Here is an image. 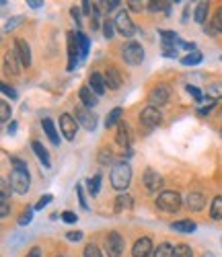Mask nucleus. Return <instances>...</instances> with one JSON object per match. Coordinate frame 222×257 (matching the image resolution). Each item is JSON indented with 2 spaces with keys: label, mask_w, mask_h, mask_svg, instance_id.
<instances>
[{
  "label": "nucleus",
  "mask_w": 222,
  "mask_h": 257,
  "mask_svg": "<svg viewBox=\"0 0 222 257\" xmlns=\"http://www.w3.org/2000/svg\"><path fill=\"white\" fill-rule=\"evenodd\" d=\"M128 5H130L132 11H142V3H138V0H130Z\"/></svg>",
  "instance_id": "obj_49"
},
{
  "label": "nucleus",
  "mask_w": 222,
  "mask_h": 257,
  "mask_svg": "<svg viewBox=\"0 0 222 257\" xmlns=\"http://www.w3.org/2000/svg\"><path fill=\"white\" fill-rule=\"evenodd\" d=\"M202 60H204V56L199 54V52H191V54H187V56L181 58V64H183V66H195V64H199Z\"/></svg>",
  "instance_id": "obj_27"
},
{
  "label": "nucleus",
  "mask_w": 222,
  "mask_h": 257,
  "mask_svg": "<svg viewBox=\"0 0 222 257\" xmlns=\"http://www.w3.org/2000/svg\"><path fill=\"white\" fill-rule=\"evenodd\" d=\"M15 50L19 54V58H21V64H23L25 68H29L31 66V48H29V44L25 39H17L15 41Z\"/></svg>",
  "instance_id": "obj_13"
},
{
  "label": "nucleus",
  "mask_w": 222,
  "mask_h": 257,
  "mask_svg": "<svg viewBox=\"0 0 222 257\" xmlns=\"http://www.w3.org/2000/svg\"><path fill=\"white\" fill-rule=\"evenodd\" d=\"M88 84H91V91L99 97L107 91V84H105V76H101L99 72H93L91 76H88Z\"/></svg>",
  "instance_id": "obj_15"
},
{
  "label": "nucleus",
  "mask_w": 222,
  "mask_h": 257,
  "mask_svg": "<svg viewBox=\"0 0 222 257\" xmlns=\"http://www.w3.org/2000/svg\"><path fill=\"white\" fill-rule=\"evenodd\" d=\"M175 249L169 243H161L157 249H154V257H173Z\"/></svg>",
  "instance_id": "obj_30"
},
{
  "label": "nucleus",
  "mask_w": 222,
  "mask_h": 257,
  "mask_svg": "<svg viewBox=\"0 0 222 257\" xmlns=\"http://www.w3.org/2000/svg\"><path fill=\"white\" fill-rule=\"evenodd\" d=\"M11 119V107L7 101L0 103V121H9Z\"/></svg>",
  "instance_id": "obj_38"
},
{
  "label": "nucleus",
  "mask_w": 222,
  "mask_h": 257,
  "mask_svg": "<svg viewBox=\"0 0 222 257\" xmlns=\"http://www.w3.org/2000/svg\"><path fill=\"white\" fill-rule=\"evenodd\" d=\"M206 97H210V101L222 99V82H214V84H210L208 91H206Z\"/></svg>",
  "instance_id": "obj_29"
},
{
  "label": "nucleus",
  "mask_w": 222,
  "mask_h": 257,
  "mask_svg": "<svg viewBox=\"0 0 222 257\" xmlns=\"http://www.w3.org/2000/svg\"><path fill=\"white\" fill-rule=\"evenodd\" d=\"M58 257H62V255H58Z\"/></svg>",
  "instance_id": "obj_59"
},
{
  "label": "nucleus",
  "mask_w": 222,
  "mask_h": 257,
  "mask_svg": "<svg viewBox=\"0 0 222 257\" xmlns=\"http://www.w3.org/2000/svg\"><path fill=\"white\" fill-rule=\"evenodd\" d=\"M220 134H222V130H220Z\"/></svg>",
  "instance_id": "obj_57"
},
{
  "label": "nucleus",
  "mask_w": 222,
  "mask_h": 257,
  "mask_svg": "<svg viewBox=\"0 0 222 257\" xmlns=\"http://www.w3.org/2000/svg\"><path fill=\"white\" fill-rule=\"evenodd\" d=\"M210 216H212L214 220H222V196L214 198V202H212V206H210Z\"/></svg>",
  "instance_id": "obj_25"
},
{
  "label": "nucleus",
  "mask_w": 222,
  "mask_h": 257,
  "mask_svg": "<svg viewBox=\"0 0 222 257\" xmlns=\"http://www.w3.org/2000/svg\"><path fill=\"white\" fill-rule=\"evenodd\" d=\"M27 5H29L31 9H39L43 3H41V0H27Z\"/></svg>",
  "instance_id": "obj_54"
},
{
  "label": "nucleus",
  "mask_w": 222,
  "mask_h": 257,
  "mask_svg": "<svg viewBox=\"0 0 222 257\" xmlns=\"http://www.w3.org/2000/svg\"><path fill=\"white\" fill-rule=\"evenodd\" d=\"M11 163L15 165L13 173H11V185H13V191H17V194H27L29 191V185H31V177H29V167L25 161H21L17 157L11 159Z\"/></svg>",
  "instance_id": "obj_1"
},
{
  "label": "nucleus",
  "mask_w": 222,
  "mask_h": 257,
  "mask_svg": "<svg viewBox=\"0 0 222 257\" xmlns=\"http://www.w3.org/2000/svg\"><path fill=\"white\" fill-rule=\"evenodd\" d=\"M50 202H52V196H50V194L41 196V198H39V202L35 204V210H43V208H46V206H48Z\"/></svg>",
  "instance_id": "obj_41"
},
{
  "label": "nucleus",
  "mask_w": 222,
  "mask_h": 257,
  "mask_svg": "<svg viewBox=\"0 0 222 257\" xmlns=\"http://www.w3.org/2000/svg\"><path fill=\"white\" fill-rule=\"evenodd\" d=\"M120 117H122V107H116L107 113V119H105V125L107 127H114V125H120Z\"/></svg>",
  "instance_id": "obj_24"
},
{
  "label": "nucleus",
  "mask_w": 222,
  "mask_h": 257,
  "mask_svg": "<svg viewBox=\"0 0 222 257\" xmlns=\"http://www.w3.org/2000/svg\"><path fill=\"white\" fill-rule=\"evenodd\" d=\"M41 125H43V130H46L48 138H50L54 144H60V136H58V130H56L54 121H52V119H43V121H41Z\"/></svg>",
  "instance_id": "obj_21"
},
{
  "label": "nucleus",
  "mask_w": 222,
  "mask_h": 257,
  "mask_svg": "<svg viewBox=\"0 0 222 257\" xmlns=\"http://www.w3.org/2000/svg\"><path fill=\"white\" fill-rule=\"evenodd\" d=\"M157 206L165 212H177L181 208V196L177 191H163L157 198Z\"/></svg>",
  "instance_id": "obj_3"
},
{
  "label": "nucleus",
  "mask_w": 222,
  "mask_h": 257,
  "mask_svg": "<svg viewBox=\"0 0 222 257\" xmlns=\"http://www.w3.org/2000/svg\"><path fill=\"white\" fill-rule=\"evenodd\" d=\"M118 5H120V0H111V3H105L107 11H114V9H118Z\"/></svg>",
  "instance_id": "obj_53"
},
{
  "label": "nucleus",
  "mask_w": 222,
  "mask_h": 257,
  "mask_svg": "<svg viewBox=\"0 0 222 257\" xmlns=\"http://www.w3.org/2000/svg\"><path fill=\"white\" fill-rule=\"evenodd\" d=\"M3 93H5L7 97H11V99H17V91H15L13 87H9V84H3Z\"/></svg>",
  "instance_id": "obj_46"
},
{
  "label": "nucleus",
  "mask_w": 222,
  "mask_h": 257,
  "mask_svg": "<svg viewBox=\"0 0 222 257\" xmlns=\"http://www.w3.org/2000/svg\"><path fill=\"white\" fill-rule=\"evenodd\" d=\"M161 185H163V177L154 169H146L144 171V187H146V191L152 194V191H157Z\"/></svg>",
  "instance_id": "obj_12"
},
{
  "label": "nucleus",
  "mask_w": 222,
  "mask_h": 257,
  "mask_svg": "<svg viewBox=\"0 0 222 257\" xmlns=\"http://www.w3.org/2000/svg\"><path fill=\"white\" fill-rule=\"evenodd\" d=\"M130 181H132V167L128 163L116 165L114 171H111V185L116 189H128Z\"/></svg>",
  "instance_id": "obj_2"
},
{
  "label": "nucleus",
  "mask_w": 222,
  "mask_h": 257,
  "mask_svg": "<svg viewBox=\"0 0 222 257\" xmlns=\"http://www.w3.org/2000/svg\"><path fill=\"white\" fill-rule=\"evenodd\" d=\"M19 21H21V17H15V19H11L9 23H7V27H5V31H11L13 27H17V25H19Z\"/></svg>",
  "instance_id": "obj_48"
},
{
  "label": "nucleus",
  "mask_w": 222,
  "mask_h": 257,
  "mask_svg": "<svg viewBox=\"0 0 222 257\" xmlns=\"http://www.w3.org/2000/svg\"><path fill=\"white\" fill-rule=\"evenodd\" d=\"M76 121L84 127V130H88V132H93L95 127H97V119H95V115L86 109V107H76Z\"/></svg>",
  "instance_id": "obj_10"
},
{
  "label": "nucleus",
  "mask_w": 222,
  "mask_h": 257,
  "mask_svg": "<svg viewBox=\"0 0 222 257\" xmlns=\"http://www.w3.org/2000/svg\"><path fill=\"white\" fill-rule=\"evenodd\" d=\"M86 185H88V191H91V196H97L99 194V187H101V175L97 173L95 177H91L86 181Z\"/></svg>",
  "instance_id": "obj_32"
},
{
  "label": "nucleus",
  "mask_w": 222,
  "mask_h": 257,
  "mask_svg": "<svg viewBox=\"0 0 222 257\" xmlns=\"http://www.w3.org/2000/svg\"><path fill=\"white\" fill-rule=\"evenodd\" d=\"M171 228L177 230V232H193L195 230V222H191V220H179V222H173Z\"/></svg>",
  "instance_id": "obj_23"
},
{
  "label": "nucleus",
  "mask_w": 222,
  "mask_h": 257,
  "mask_svg": "<svg viewBox=\"0 0 222 257\" xmlns=\"http://www.w3.org/2000/svg\"><path fill=\"white\" fill-rule=\"evenodd\" d=\"M17 132V123H11L9 125V134H15Z\"/></svg>",
  "instance_id": "obj_55"
},
{
  "label": "nucleus",
  "mask_w": 222,
  "mask_h": 257,
  "mask_svg": "<svg viewBox=\"0 0 222 257\" xmlns=\"http://www.w3.org/2000/svg\"><path fill=\"white\" fill-rule=\"evenodd\" d=\"M171 99V89L167 84H157L150 95H148V101H150V107H161V105H167Z\"/></svg>",
  "instance_id": "obj_5"
},
{
  "label": "nucleus",
  "mask_w": 222,
  "mask_h": 257,
  "mask_svg": "<svg viewBox=\"0 0 222 257\" xmlns=\"http://www.w3.org/2000/svg\"><path fill=\"white\" fill-rule=\"evenodd\" d=\"M220 60H222V56H220Z\"/></svg>",
  "instance_id": "obj_58"
},
{
  "label": "nucleus",
  "mask_w": 222,
  "mask_h": 257,
  "mask_svg": "<svg viewBox=\"0 0 222 257\" xmlns=\"http://www.w3.org/2000/svg\"><path fill=\"white\" fill-rule=\"evenodd\" d=\"M64 222H68V224H74L76 220H78V216H76V214L74 212H68V210H66V212H62V216H60Z\"/></svg>",
  "instance_id": "obj_40"
},
{
  "label": "nucleus",
  "mask_w": 222,
  "mask_h": 257,
  "mask_svg": "<svg viewBox=\"0 0 222 257\" xmlns=\"http://www.w3.org/2000/svg\"><path fill=\"white\" fill-rule=\"evenodd\" d=\"M31 148H33V153H35V157L39 159V163L46 167V169H50L52 167V161H50V155H48V151L43 148V144L41 142H37V140H33L31 142Z\"/></svg>",
  "instance_id": "obj_17"
},
{
  "label": "nucleus",
  "mask_w": 222,
  "mask_h": 257,
  "mask_svg": "<svg viewBox=\"0 0 222 257\" xmlns=\"http://www.w3.org/2000/svg\"><path fill=\"white\" fill-rule=\"evenodd\" d=\"M195 21L199 25H204L208 21V3H199L195 9Z\"/></svg>",
  "instance_id": "obj_26"
},
{
  "label": "nucleus",
  "mask_w": 222,
  "mask_h": 257,
  "mask_svg": "<svg viewBox=\"0 0 222 257\" xmlns=\"http://www.w3.org/2000/svg\"><path fill=\"white\" fill-rule=\"evenodd\" d=\"M116 29H118L124 37H132V35H134L136 27H134V23L130 21V15H128L126 11H120V13H118V17H116Z\"/></svg>",
  "instance_id": "obj_8"
},
{
  "label": "nucleus",
  "mask_w": 222,
  "mask_h": 257,
  "mask_svg": "<svg viewBox=\"0 0 222 257\" xmlns=\"http://www.w3.org/2000/svg\"><path fill=\"white\" fill-rule=\"evenodd\" d=\"M116 208H118V212H122V210H130L132 208V198L130 196H118L116 198Z\"/></svg>",
  "instance_id": "obj_31"
},
{
  "label": "nucleus",
  "mask_w": 222,
  "mask_h": 257,
  "mask_svg": "<svg viewBox=\"0 0 222 257\" xmlns=\"http://www.w3.org/2000/svg\"><path fill=\"white\" fill-rule=\"evenodd\" d=\"M173 257H193V253H191V249L187 247V245H177L175 247V253H173Z\"/></svg>",
  "instance_id": "obj_34"
},
{
  "label": "nucleus",
  "mask_w": 222,
  "mask_h": 257,
  "mask_svg": "<svg viewBox=\"0 0 222 257\" xmlns=\"http://www.w3.org/2000/svg\"><path fill=\"white\" fill-rule=\"evenodd\" d=\"M31 218H33V210H31V208H27L23 214H21L19 224H21V226H25V224H29V222H31Z\"/></svg>",
  "instance_id": "obj_39"
},
{
  "label": "nucleus",
  "mask_w": 222,
  "mask_h": 257,
  "mask_svg": "<svg viewBox=\"0 0 222 257\" xmlns=\"http://www.w3.org/2000/svg\"><path fill=\"white\" fill-rule=\"evenodd\" d=\"M152 251V241L148 237H142L134 243V249H132V257H150Z\"/></svg>",
  "instance_id": "obj_14"
},
{
  "label": "nucleus",
  "mask_w": 222,
  "mask_h": 257,
  "mask_svg": "<svg viewBox=\"0 0 222 257\" xmlns=\"http://www.w3.org/2000/svg\"><path fill=\"white\" fill-rule=\"evenodd\" d=\"M76 194H78V202H80L82 210H88V204H86V198H84V191H82V185H76Z\"/></svg>",
  "instance_id": "obj_42"
},
{
  "label": "nucleus",
  "mask_w": 222,
  "mask_h": 257,
  "mask_svg": "<svg viewBox=\"0 0 222 257\" xmlns=\"http://www.w3.org/2000/svg\"><path fill=\"white\" fill-rule=\"evenodd\" d=\"M78 97L84 103V107H95L97 105V95L91 91V87H82L80 93H78Z\"/></svg>",
  "instance_id": "obj_20"
},
{
  "label": "nucleus",
  "mask_w": 222,
  "mask_h": 257,
  "mask_svg": "<svg viewBox=\"0 0 222 257\" xmlns=\"http://www.w3.org/2000/svg\"><path fill=\"white\" fill-rule=\"evenodd\" d=\"M187 93H189V95H191V97H193V99H195L197 103H202V101H204L202 93H199V91H197L195 87H191V84H189V87H187Z\"/></svg>",
  "instance_id": "obj_43"
},
{
  "label": "nucleus",
  "mask_w": 222,
  "mask_h": 257,
  "mask_svg": "<svg viewBox=\"0 0 222 257\" xmlns=\"http://www.w3.org/2000/svg\"><path fill=\"white\" fill-rule=\"evenodd\" d=\"M99 161H101L103 165H107V163L111 161V153L107 155V151H101V157H99Z\"/></svg>",
  "instance_id": "obj_50"
},
{
  "label": "nucleus",
  "mask_w": 222,
  "mask_h": 257,
  "mask_svg": "<svg viewBox=\"0 0 222 257\" xmlns=\"http://www.w3.org/2000/svg\"><path fill=\"white\" fill-rule=\"evenodd\" d=\"M212 23V27L216 29V33H222V7L216 11V15H214V19L210 21Z\"/></svg>",
  "instance_id": "obj_35"
},
{
  "label": "nucleus",
  "mask_w": 222,
  "mask_h": 257,
  "mask_svg": "<svg viewBox=\"0 0 222 257\" xmlns=\"http://www.w3.org/2000/svg\"><path fill=\"white\" fill-rule=\"evenodd\" d=\"M202 257H214V255H212V253H204Z\"/></svg>",
  "instance_id": "obj_56"
},
{
  "label": "nucleus",
  "mask_w": 222,
  "mask_h": 257,
  "mask_svg": "<svg viewBox=\"0 0 222 257\" xmlns=\"http://www.w3.org/2000/svg\"><path fill=\"white\" fill-rule=\"evenodd\" d=\"M84 257H103V255H101V251H99V247H97V245L88 243V245L84 247Z\"/></svg>",
  "instance_id": "obj_37"
},
{
  "label": "nucleus",
  "mask_w": 222,
  "mask_h": 257,
  "mask_svg": "<svg viewBox=\"0 0 222 257\" xmlns=\"http://www.w3.org/2000/svg\"><path fill=\"white\" fill-rule=\"evenodd\" d=\"M76 37H78V52H80V60H84L86 58V54H88V37L84 35V33H76Z\"/></svg>",
  "instance_id": "obj_28"
},
{
  "label": "nucleus",
  "mask_w": 222,
  "mask_h": 257,
  "mask_svg": "<svg viewBox=\"0 0 222 257\" xmlns=\"http://www.w3.org/2000/svg\"><path fill=\"white\" fill-rule=\"evenodd\" d=\"M66 239H68V241H80L82 232L80 230H70V232H66Z\"/></svg>",
  "instance_id": "obj_44"
},
{
  "label": "nucleus",
  "mask_w": 222,
  "mask_h": 257,
  "mask_svg": "<svg viewBox=\"0 0 222 257\" xmlns=\"http://www.w3.org/2000/svg\"><path fill=\"white\" fill-rule=\"evenodd\" d=\"M118 144L120 146H128L130 144V130H128V125L124 123V121H120V125H118Z\"/></svg>",
  "instance_id": "obj_22"
},
{
  "label": "nucleus",
  "mask_w": 222,
  "mask_h": 257,
  "mask_svg": "<svg viewBox=\"0 0 222 257\" xmlns=\"http://www.w3.org/2000/svg\"><path fill=\"white\" fill-rule=\"evenodd\" d=\"M82 13H84L86 17H93L95 7H91V3H88V0H84V3H82Z\"/></svg>",
  "instance_id": "obj_45"
},
{
  "label": "nucleus",
  "mask_w": 222,
  "mask_h": 257,
  "mask_svg": "<svg viewBox=\"0 0 222 257\" xmlns=\"http://www.w3.org/2000/svg\"><path fill=\"white\" fill-rule=\"evenodd\" d=\"M122 56L128 64H132V66H138V64L144 60V50L140 44H136V41H130V44L124 46L122 50Z\"/></svg>",
  "instance_id": "obj_4"
},
{
  "label": "nucleus",
  "mask_w": 222,
  "mask_h": 257,
  "mask_svg": "<svg viewBox=\"0 0 222 257\" xmlns=\"http://www.w3.org/2000/svg\"><path fill=\"white\" fill-rule=\"evenodd\" d=\"M27 257H41V249H39V247H33V249L27 253Z\"/></svg>",
  "instance_id": "obj_52"
},
{
  "label": "nucleus",
  "mask_w": 222,
  "mask_h": 257,
  "mask_svg": "<svg viewBox=\"0 0 222 257\" xmlns=\"http://www.w3.org/2000/svg\"><path fill=\"white\" fill-rule=\"evenodd\" d=\"M0 216L3 218L9 216V202H0Z\"/></svg>",
  "instance_id": "obj_47"
},
{
  "label": "nucleus",
  "mask_w": 222,
  "mask_h": 257,
  "mask_svg": "<svg viewBox=\"0 0 222 257\" xmlns=\"http://www.w3.org/2000/svg\"><path fill=\"white\" fill-rule=\"evenodd\" d=\"M80 58V52H78V37L76 33H68V70H74L76 66V60Z\"/></svg>",
  "instance_id": "obj_11"
},
{
  "label": "nucleus",
  "mask_w": 222,
  "mask_h": 257,
  "mask_svg": "<svg viewBox=\"0 0 222 257\" xmlns=\"http://www.w3.org/2000/svg\"><path fill=\"white\" fill-rule=\"evenodd\" d=\"M5 64H7V70L13 72V74H19V66H23V64H21L19 54H17V50L7 52V56H5Z\"/></svg>",
  "instance_id": "obj_19"
},
{
  "label": "nucleus",
  "mask_w": 222,
  "mask_h": 257,
  "mask_svg": "<svg viewBox=\"0 0 222 257\" xmlns=\"http://www.w3.org/2000/svg\"><path fill=\"white\" fill-rule=\"evenodd\" d=\"M60 130L66 136V140H74L76 138V130H78V121L70 113H64L60 117Z\"/></svg>",
  "instance_id": "obj_7"
},
{
  "label": "nucleus",
  "mask_w": 222,
  "mask_h": 257,
  "mask_svg": "<svg viewBox=\"0 0 222 257\" xmlns=\"http://www.w3.org/2000/svg\"><path fill=\"white\" fill-rule=\"evenodd\" d=\"M185 202H187V208L191 212H197V210H202L206 206V198H204V194H199V191H191Z\"/></svg>",
  "instance_id": "obj_18"
},
{
  "label": "nucleus",
  "mask_w": 222,
  "mask_h": 257,
  "mask_svg": "<svg viewBox=\"0 0 222 257\" xmlns=\"http://www.w3.org/2000/svg\"><path fill=\"white\" fill-rule=\"evenodd\" d=\"M11 189H13L11 181H7V179L0 181V191H3V196H0V202H9V198H11Z\"/></svg>",
  "instance_id": "obj_33"
},
{
  "label": "nucleus",
  "mask_w": 222,
  "mask_h": 257,
  "mask_svg": "<svg viewBox=\"0 0 222 257\" xmlns=\"http://www.w3.org/2000/svg\"><path fill=\"white\" fill-rule=\"evenodd\" d=\"M114 29H116V21H103V33H105V37L107 39H111L114 37Z\"/></svg>",
  "instance_id": "obj_36"
},
{
  "label": "nucleus",
  "mask_w": 222,
  "mask_h": 257,
  "mask_svg": "<svg viewBox=\"0 0 222 257\" xmlns=\"http://www.w3.org/2000/svg\"><path fill=\"white\" fill-rule=\"evenodd\" d=\"M105 249L109 257H122L124 251V239L120 232H109L107 239H105Z\"/></svg>",
  "instance_id": "obj_6"
},
{
  "label": "nucleus",
  "mask_w": 222,
  "mask_h": 257,
  "mask_svg": "<svg viewBox=\"0 0 222 257\" xmlns=\"http://www.w3.org/2000/svg\"><path fill=\"white\" fill-rule=\"evenodd\" d=\"M105 84L111 89V91H118L120 87H122V76H120V72H118V68H107V72H105Z\"/></svg>",
  "instance_id": "obj_16"
},
{
  "label": "nucleus",
  "mask_w": 222,
  "mask_h": 257,
  "mask_svg": "<svg viewBox=\"0 0 222 257\" xmlns=\"http://www.w3.org/2000/svg\"><path fill=\"white\" fill-rule=\"evenodd\" d=\"M161 119H163L161 111L157 109V107H150V105L140 113V123L146 125V127H157L161 123Z\"/></svg>",
  "instance_id": "obj_9"
},
{
  "label": "nucleus",
  "mask_w": 222,
  "mask_h": 257,
  "mask_svg": "<svg viewBox=\"0 0 222 257\" xmlns=\"http://www.w3.org/2000/svg\"><path fill=\"white\" fill-rule=\"evenodd\" d=\"M70 15L74 17V21H76V23H80V11H78L76 7H72V9H70Z\"/></svg>",
  "instance_id": "obj_51"
}]
</instances>
